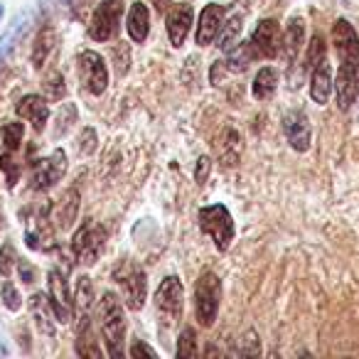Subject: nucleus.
<instances>
[{
    "mask_svg": "<svg viewBox=\"0 0 359 359\" xmlns=\"http://www.w3.org/2000/svg\"><path fill=\"white\" fill-rule=\"evenodd\" d=\"M332 45L339 57V69H337V106L347 111L349 106L357 101L359 94V37L357 30L349 25V20L339 18L332 25Z\"/></svg>",
    "mask_w": 359,
    "mask_h": 359,
    "instance_id": "f257e3e1",
    "label": "nucleus"
},
{
    "mask_svg": "<svg viewBox=\"0 0 359 359\" xmlns=\"http://www.w3.org/2000/svg\"><path fill=\"white\" fill-rule=\"evenodd\" d=\"M99 325H101V334H104L106 352H109V357H114V359L123 357L126 315H123V305H121L118 295L111 293V290H106V293L101 295Z\"/></svg>",
    "mask_w": 359,
    "mask_h": 359,
    "instance_id": "f03ea898",
    "label": "nucleus"
},
{
    "mask_svg": "<svg viewBox=\"0 0 359 359\" xmlns=\"http://www.w3.org/2000/svg\"><path fill=\"white\" fill-rule=\"evenodd\" d=\"M197 222H200V229L215 241L217 251H226L234 241L236 226L234 219H231L229 210L224 205H210L202 207L200 215H197Z\"/></svg>",
    "mask_w": 359,
    "mask_h": 359,
    "instance_id": "7ed1b4c3",
    "label": "nucleus"
},
{
    "mask_svg": "<svg viewBox=\"0 0 359 359\" xmlns=\"http://www.w3.org/2000/svg\"><path fill=\"white\" fill-rule=\"evenodd\" d=\"M114 280L123 290V300L130 310H140L145 305V295H148V278L140 266L130 264V261H121L114 269Z\"/></svg>",
    "mask_w": 359,
    "mask_h": 359,
    "instance_id": "20e7f679",
    "label": "nucleus"
},
{
    "mask_svg": "<svg viewBox=\"0 0 359 359\" xmlns=\"http://www.w3.org/2000/svg\"><path fill=\"white\" fill-rule=\"evenodd\" d=\"M219 298H222V283L212 271L200 276L195 285V313L202 327H212L219 313Z\"/></svg>",
    "mask_w": 359,
    "mask_h": 359,
    "instance_id": "39448f33",
    "label": "nucleus"
},
{
    "mask_svg": "<svg viewBox=\"0 0 359 359\" xmlns=\"http://www.w3.org/2000/svg\"><path fill=\"white\" fill-rule=\"evenodd\" d=\"M123 0H101L96 6L94 15H91L89 35L96 42H109L116 37L121 27V18H123Z\"/></svg>",
    "mask_w": 359,
    "mask_h": 359,
    "instance_id": "423d86ee",
    "label": "nucleus"
},
{
    "mask_svg": "<svg viewBox=\"0 0 359 359\" xmlns=\"http://www.w3.org/2000/svg\"><path fill=\"white\" fill-rule=\"evenodd\" d=\"M104 244L106 231L101 226H96L94 219H84L81 222V229L72 239V251H74V256L84 266H94L99 261L101 251H104Z\"/></svg>",
    "mask_w": 359,
    "mask_h": 359,
    "instance_id": "0eeeda50",
    "label": "nucleus"
},
{
    "mask_svg": "<svg viewBox=\"0 0 359 359\" xmlns=\"http://www.w3.org/2000/svg\"><path fill=\"white\" fill-rule=\"evenodd\" d=\"M79 79L84 89L91 96H101L109 86V67H106L104 57L94 50H86L79 55Z\"/></svg>",
    "mask_w": 359,
    "mask_h": 359,
    "instance_id": "6e6552de",
    "label": "nucleus"
},
{
    "mask_svg": "<svg viewBox=\"0 0 359 359\" xmlns=\"http://www.w3.org/2000/svg\"><path fill=\"white\" fill-rule=\"evenodd\" d=\"M249 47L256 60H276L280 55V27L278 20H261L251 32Z\"/></svg>",
    "mask_w": 359,
    "mask_h": 359,
    "instance_id": "1a4fd4ad",
    "label": "nucleus"
},
{
    "mask_svg": "<svg viewBox=\"0 0 359 359\" xmlns=\"http://www.w3.org/2000/svg\"><path fill=\"white\" fill-rule=\"evenodd\" d=\"M67 172V153L65 150H52L45 160H37L32 170V187L35 190H50L65 177Z\"/></svg>",
    "mask_w": 359,
    "mask_h": 359,
    "instance_id": "9d476101",
    "label": "nucleus"
},
{
    "mask_svg": "<svg viewBox=\"0 0 359 359\" xmlns=\"http://www.w3.org/2000/svg\"><path fill=\"white\" fill-rule=\"evenodd\" d=\"M192 18H195V11L187 3H177V6L168 8V18H165V25H168V37L172 42V47H182L190 35L192 27Z\"/></svg>",
    "mask_w": 359,
    "mask_h": 359,
    "instance_id": "9b49d317",
    "label": "nucleus"
},
{
    "mask_svg": "<svg viewBox=\"0 0 359 359\" xmlns=\"http://www.w3.org/2000/svg\"><path fill=\"white\" fill-rule=\"evenodd\" d=\"M182 303H185V288H182V280L177 276H168V278L160 283V288L155 290V305L163 313L172 315H182Z\"/></svg>",
    "mask_w": 359,
    "mask_h": 359,
    "instance_id": "f8f14e48",
    "label": "nucleus"
},
{
    "mask_svg": "<svg viewBox=\"0 0 359 359\" xmlns=\"http://www.w3.org/2000/svg\"><path fill=\"white\" fill-rule=\"evenodd\" d=\"M47 283H50V305L52 313H55V320L62 325H67L72 320V305H69V293H67V280L65 273L60 269H52L47 273Z\"/></svg>",
    "mask_w": 359,
    "mask_h": 359,
    "instance_id": "ddd939ff",
    "label": "nucleus"
},
{
    "mask_svg": "<svg viewBox=\"0 0 359 359\" xmlns=\"http://www.w3.org/2000/svg\"><path fill=\"white\" fill-rule=\"evenodd\" d=\"M283 133L288 138L290 148L305 153L310 150V140H313V128H310V121L303 111H290L283 118Z\"/></svg>",
    "mask_w": 359,
    "mask_h": 359,
    "instance_id": "4468645a",
    "label": "nucleus"
},
{
    "mask_svg": "<svg viewBox=\"0 0 359 359\" xmlns=\"http://www.w3.org/2000/svg\"><path fill=\"white\" fill-rule=\"evenodd\" d=\"M224 13H226L224 6H219V3L205 6V11L200 13V25H197V35H195L197 45L207 47L217 40L222 25H224Z\"/></svg>",
    "mask_w": 359,
    "mask_h": 359,
    "instance_id": "2eb2a0df",
    "label": "nucleus"
},
{
    "mask_svg": "<svg viewBox=\"0 0 359 359\" xmlns=\"http://www.w3.org/2000/svg\"><path fill=\"white\" fill-rule=\"evenodd\" d=\"M15 114L20 118L30 121L35 126V130H42L47 126V121H50V104H47L45 96L27 94L15 104Z\"/></svg>",
    "mask_w": 359,
    "mask_h": 359,
    "instance_id": "dca6fc26",
    "label": "nucleus"
},
{
    "mask_svg": "<svg viewBox=\"0 0 359 359\" xmlns=\"http://www.w3.org/2000/svg\"><path fill=\"white\" fill-rule=\"evenodd\" d=\"M332 91H334L332 67H330L327 57H325L323 62H318V65L310 69V96H313V101H318L320 106H325L330 101V96H332Z\"/></svg>",
    "mask_w": 359,
    "mask_h": 359,
    "instance_id": "f3484780",
    "label": "nucleus"
},
{
    "mask_svg": "<svg viewBox=\"0 0 359 359\" xmlns=\"http://www.w3.org/2000/svg\"><path fill=\"white\" fill-rule=\"evenodd\" d=\"M305 42V22L303 18H290L288 25L283 30V37H280V55L288 60V65H293L298 52L303 50Z\"/></svg>",
    "mask_w": 359,
    "mask_h": 359,
    "instance_id": "a211bd4d",
    "label": "nucleus"
},
{
    "mask_svg": "<svg viewBox=\"0 0 359 359\" xmlns=\"http://www.w3.org/2000/svg\"><path fill=\"white\" fill-rule=\"evenodd\" d=\"M76 215H79V192L72 187L62 195V200L57 202L55 215H52V222L60 231L72 229V224L76 222Z\"/></svg>",
    "mask_w": 359,
    "mask_h": 359,
    "instance_id": "6ab92c4d",
    "label": "nucleus"
},
{
    "mask_svg": "<svg viewBox=\"0 0 359 359\" xmlns=\"http://www.w3.org/2000/svg\"><path fill=\"white\" fill-rule=\"evenodd\" d=\"M30 310H32V318H35V325L42 334L47 337H55V313H52V305H50V295H42V293H35L30 298Z\"/></svg>",
    "mask_w": 359,
    "mask_h": 359,
    "instance_id": "aec40b11",
    "label": "nucleus"
},
{
    "mask_svg": "<svg viewBox=\"0 0 359 359\" xmlns=\"http://www.w3.org/2000/svg\"><path fill=\"white\" fill-rule=\"evenodd\" d=\"M128 35H130V40L133 42H145L148 40V32H150V13H148V8L143 6V3H133L130 6V11H128Z\"/></svg>",
    "mask_w": 359,
    "mask_h": 359,
    "instance_id": "412c9836",
    "label": "nucleus"
},
{
    "mask_svg": "<svg viewBox=\"0 0 359 359\" xmlns=\"http://www.w3.org/2000/svg\"><path fill=\"white\" fill-rule=\"evenodd\" d=\"M76 352H79L81 357H101V349L96 347V339H94V334H91V315H79Z\"/></svg>",
    "mask_w": 359,
    "mask_h": 359,
    "instance_id": "4be33fe9",
    "label": "nucleus"
},
{
    "mask_svg": "<svg viewBox=\"0 0 359 359\" xmlns=\"http://www.w3.org/2000/svg\"><path fill=\"white\" fill-rule=\"evenodd\" d=\"M55 45H57V30L52 25L42 27L40 35H37V40H35V47H32V65H35L37 69L47 62V57H50V52L55 50Z\"/></svg>",
    "mask_w": 359,
    "mask_h": 359,
    "instance_id": "5701e85b",
    "label": "nucleus"
},
{
    "mask_svg": "<svg viewBox=\"0 0 359 359\" xmlns=\"http://www.w3.org/2000/svg\"><path fill=\"white\" fill-rule=\"evenodd\" d=\"M276 89H278V72L273 69V67H264V69H259V74H256L254 79V99L259 101H269L271 96L276 94Z\"/></svg>",
    "mask_w": 359,
    "mask_h": 359,
    "instance_id": "b1692460",
    "label": "nucleus"
},
{
    "mask_svg": "<svg viewBox=\"0 0 359 359\" xmlns=\"http://www.w3.org/2000/svg\"><path fill=\"white\" fill-rule=\"evenodd\" d=\"M241 27H244V15H231L229 20H224L219 30V50L229 52L234 45H239V35H241Z\"/></svg>",
    "mask_w": 359,
    "mask_h": 359,
    "instance_id": "393cba45",
    "label": "nucleus"
},
{
    "mask_svg": "<svg viewBox=\"0 0 359 359\" xmlns=\"http://www.w3.org/2000/svg\"><path fill=\"white\" fill-rule=\"evenodd\" d=\"M254 52H251L249 42H239V47H231L229 52H226V69L229 72H244L249 69V65L254 62Z\"/></svg>",
    "mask_w": 359,
    "mask_h": 359,
    "instance_id": "a878e982",
    "label": "nucleus"
},
{
    "mask_svg": "<svg viewBox=\"0 0 359 359\" xmlns=\"http://www.w3.org/2000/svg\"><path fill=\"white\" fill-rule=\"evenodd\" d=\"M91 303H94V288H91V278L89 276H81L76 280V293H74V305L79 310V315H89L91 313Z\"/></svg>",
    "mask_w": 359,
    "mask_h": 359,
    "instance_id": "bb28decb",
    "label": "nucleus"
},
{
    "mask_svg": "<svg viewBox=\"0 0 359 359\" xmlns=\"http://www.w3.org/2000/svg\"><path fill=\"white\" fill-rule=\"evenodd\" d=\"M42 89H45V99L50 101H62L67 94V86H65V76L62 72H50L42 81Z\"/></svg>",
    "mask_w": 359,
    "mask_h": 359,
    "instance_id": "cd10ccee",
    "label": "nucleus"
},
{
    "mask_svg": "<svg viewBox=\"0 0 359 359\" xmlns=\"http://www.w3.org/2000/svg\"><path fill=\"white\" fill-rule=\"evenodd\" d=\"M226 138H224V143H222V148H219V158L224 160V165H234L236 160H239V153H241V138H239V133H234V130H226Z\"/></svg>",
    "mask_w": 359,
    "mask_h": 359,
    "instance_id": "c85d7f7f",
    "label": "nucleus"
},
{
    "mask_svg": "<svg viewBox=\"0 0 359 359\" xmlns=\"http://www.w3.org/2000/svg\"><path fill=\"white\" fill-rule=\"evenodd\" d=\"M0 133H3L6 150H13V153H15L22 143V135H25V126H22L20 121H8V123H3V130H0Z\"/></svg>",
    "mask_w": 359,
    "mask_h": 359,
    "instance_id": "c756f323",
    "label": "nucleus"
},
{
    "mask_svg": "<svg viewBox=\"0 0 359 359\" xmlns=\"http://www.w3.org/2000/svg\"><path fill=\"white\" fill-rule=\"evenodd\" d=\"M55 130H52V135L55 138H60V135H67L72 128V123H76V106L74 104H62L60 114H57L55 118Z\"/></svg>",
    "mask_w": 359,
    "mask_h": 359,
    "instance_id": "7c9ffc66",
    "label": "nucleus"
},
{
    "mask_svg": "<svg viewBox=\"0 0 359 359\" xmlns=\"http://www.w3.org/2000/svg\"><path fill=\"white\" fill-rule=\"evenodd\" d=\"M0 170L6 172V177H8V187H15V182H18V177H20V170H22V165L15 160V153L13 150H6V153L0 155Z\"/></svg>",
    "mask_w": 359,
    "mask_h": 359,
    "instance_id": "2f4dec72",
    "label": "nucleus"
},
{
    "mask_svg": "<svg viewBox=\"0 0 359 359\" xmlns=\"http://www.w3.org/2000/svg\"><path fill=\"white\" fill-rule=\"evenodd\" d=\"M325 52H327V45H325L323 35H313L308 45V55H305V69H313L318 62L325 60Z\"/></svg>",
    "mask_w": 359,
    "mask_h": 359,
    "instance_id": "473e14b6",
    "label": "nucleus"
},
{
    "mask_svg": "<svg viewBox=\"0 0 359 359\" xmlns=\"http://www.w3.org/2000/svg\"><path fill=\"white\" fill-rule=\"evenodd\" d=\"M197 354V339H195V330L185 327L182 334H180V342H177V357L182 359H190Z\"/></svg>",
    "mask_w": 359,
    "mask_h": 359,
    "instance_id": "72a5a7b5",
    "label": "nucleus"
},
{
    "mask_svg": "<svg viewBox=\"0 0 359 359\" xmlns=\"http://www.w3.org/2000/svg\"><path fill=\"white\" fill-rule=\"evenodd\" d=\"M0 298H3V305H6L8 310H13V313H18V310L22 308L20 293H18V288L11 283V280H6V283H3V288H0Z\"/></svg>",
    "mask_w": 359,
    "mask_h": 359,
    "instance_id": "f704fd0d",
    "label": "nucleus"
},
{
    "mask_svg": "<svg viewBox=\"0 0 359 359\" xmlns=\"http://www.w3.org/2000/svg\"><path fill=\"white\" fill-rule=\"evenodd\" d=\"M25 25H27V15L25 18H18V20L13 22L11 30H8V35L0 37V55H6V52L11 50L13 42L18 40V35H20V32H25Z\"/></svg>",
    "mask_w": 359,
    "mask_h": 359,
    "instance_id": "c9c22d12",
    "label": "nucleus"
},
{
    "mask_svg": "<svg viewBox=\"0 0 359 359\" xmlns=\"http://www.w3.org/2000/svg\"><path fill=\"white\" fill-rule=\"evenodd\" d=\"M114 62H116V74L118 76H126V72H128V62H130V52H128V45L126 42H118V45L114 47Z\"/></svg>",
    "mask_w": 359,
    "mask_h": 359,
    "instance_id": "e433bc0d",
    "label": "nucleus"
},
{
    "mask_svg": "<svg viewBox=\"0 0 359 359\" xmlns=\"http://www.w3.org/2000/svg\"><path fill=\"white\" fill-rule=\"evenodd\" d=\"M15 264H18L15 249H13L11 241H6V244H3V249H0V273L8 278V276L13 273V266H15Z\"/></svg>",
    "mask_w": 359,
    "mask_h": 359,
    "instance_id": "4c0bfd02",
    "label": "nucleus"
},
{
    "mask_svg": "<svg viewBox=\"0 0 359 359\" xmlns=\"http://www.w3.org/2000/svg\"><path fill=\"white\" fill-rule=\"evenodd\" d=\"M96 150V133L91 128H84L79 135V153L81 155H89Z\"/></svg>",
    "mask_w": 359,
    "mask_h": 359,
    "instance_id": "58836bf2",
    "label": "nucleus"
},
{
    "mask_svg": "<svg viewBox=\"0 0 359 359\" xmlns=\"http://www.w3.org/2000/svg\"><path fill=\"white\" fill-rule=\"evenodd\" d=\"M210 170H212V160L207 158V155H202V158L197 160V168H195V182L197 185H205L207 177H210Z\"/></svg>",
    "mask_w": 359,
    "mask_h": 359,
    "instance_id": "ea45409f",
    "label": "nucleus"
},
{
    "mask_svg": "<svg viewBox=\"0 0 359 359\" xmlns=\"http://www.w3.org/2000/svg\"><path fill=\"white\" fill-rule=\"evenodd\" d=\"M18 273H20V278H22V283H35V269H32L30 264H27V261H20L18 259Z\"/></svg>",
    "mask_w": 359,
    "mask_h": 359,
    "instance_id": "a19ab883",
    "label": "nucleus"
},
{
    "mask_svg": "<svg viewBox=\"0 0 359 359\" xmlns=\"http://www.w3.org/2000/svg\"><path fill=\"white\" fill-rule=\"evenodd\" d=\"M140 354H148V357H155V349L148 347L145 342H135L133 347H130V357H140Z\"/></svg>",
    "mask_w": 359,
    "mask_h": 359,
    "instance_id": "79ce46f5",
    "label": "nucleus"
},
{
    "mask_svg": "<svg viewBox=\"0 0 359 359\" xmlns=\"http://www.w3.org/2000/svg\"><path fill=\"white\" fill-rule=\"evenodd\" d=\"M153 6L158 13H168V8L172 6V0H153Z\"/></svg>",
    "mask_w": 359,
    "mask_h": 359,
    "instance_id": "37998d69",
    "label": "nucleus"
},
{
    "mask_svg": "<svg viewBox=\"0 0 359 359\" xmlns=\"http://www.w3.org/2000/svg\"><path fill=\"white\" fill-rule=\"evenodd\" d=\"M0 18H3V3H0Z\"/></svg>",
    "mask_w": 359,
    "mask_h": 359,
    "instance_id": "c03bdc74",
    "label": "nucleus"
}]
</instances>
